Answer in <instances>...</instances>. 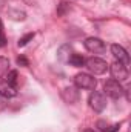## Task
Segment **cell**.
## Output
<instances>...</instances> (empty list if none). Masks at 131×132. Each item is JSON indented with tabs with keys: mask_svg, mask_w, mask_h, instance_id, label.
Instances as JSON below:
<instances>
[{
	"mask_svg": "<svg viewBox=\"0 0 131 132\" xmlns=\"http://www.w3.org/2000/svg\"><path fill=\"white\" fill-rule=\"evenodd\" d=\"M17 63L22 65V66H28V60H26L25 57H19V59H17Z\"/></svg>",
	"mask_w": 131,
	"mask_h": 132,
	"instance_id": "obj_18",
	"label": "cell"
},
{
	"mask_svg": "<svg viewBox=\"0 0 131 132\" xmlns=\"http://www.w3.org/2000/svg\"><path fill=\"white\" fill-rule=\"evenodd\" d=\"M9 71V60L5 57H0V77L6 75Z\"/></svg>",
	"mask_w": 131,
	"mask_h": 132,
	"instance_id": "obj_14",
	"label": "cell"
},
{
	"mask_svg": "<svg viewBox=\"0 0 131 132\" xmlns=\"http://www.w3.org/2000/svg\"><path fill=\"white\" fill-rule=\"evenodd\" d=\"M97 128H99L100 132H117L120 126H119V125H110V123H106V121H103V120H99Z\"/></svg>",
	"mask_w": 131,
	"mask_h": 132,
	"instance_id": "obj_11",
	"label": "cell"
},
{
	"mask_svg": "<svg viewBox=\"0 0 131 132\" xmlns=\"http://www.w3.org/2000/svg\"><path fill=\"white\" fill-rule=\"evenodd\" d=\"M71 54H72V48H71V45H63V46H60L59 51H57V57H59V60L63 62V63H68Z\"/></svg>",
	"mask_w": 131,
	"mask_h": 132,
	"instance_id": "obj_10",
	"label": "cell"
},
{
	"mask_svg": "<svg viewBox=\"0 0 131 132\" xmlns=\"http://www.w3.org/2000/svg\"><path fill=\"white\" fill-rule=\"evenodd\" d=\"M68 63H69L71 66L80 68V66L85 65V59H83L80 54H76V52H72V54H71V57H69V60H68Z\"/></svg>",
	"mask_w": 131,
	"mask_h": 132,
	"instance_id": "obj_12",
	"label": "cell"
},
{
	"mask_svg": "<svg viewBox=\"0 0 131 132\" xmlns=\"http://www.w3.org/2000/svg\"><path fill=\"white\" fill-rule=\"evenodd\" d=\"M6 45V37L3 34V26H2V20H0V48H3Z\"/></svg>",
	"mask_w": 131,
	"mask_h": 132,
	"instance_id": "obj_17",
	"label": "cell"
},
{
	"mask_svg": "<svg viewBox=\"0 0 131 132\" xmlns=\"http://www.w3.org/2000/svg\"><path fill=\"white\" fill-rule=\"evenodd\" d=\"M85 66L88 68V71L94 75H102L108 71V63L99 57H90L85 60Z\"/></svg>",
	"mask_w": 131,
	"mask_h": 132,
	"instance_id": "obj_1",
	"label": "cell"
},
{
	"mask_svg": "<svg viewBox=\"0 0 131 132\" xmlns=\"http://www.w3.org/2000/svg\"><path fill=\"white\" fill-rule=\"evenodd\" d=\"M90 106L96 111V112H103L105 108H106V97L103 92H99V91H93L90 94V98H88Z\"/></svg>",
	"mask_w": 131,
	"mask_h": 132,
	"instance_id": "obj_3",
	"label": "cell"
},
{
	"mask_svg": "<svg viewBox=\"0 0 131 132\" xmlns=\"http://www.w3.org/2000/svg\"><path fill=\"white\" fill-rule=\"evenodd\" d=\"M103 91H105V95H108V97H111V98H114V100L120 98V97L123 95V88H122V85H120L119 81H116V80H108V81H105Z\"/></svg>",
	"mask_w": 131,
	"mask_h": 132,
	"instance_id": "obj_4",
	"label": "cell"
},
{
	"mask_svg": "<svg viewBox=\"0 0 131 132\" xmlns=\"http://www.w3.org/2000/svg\"><path fill=\"white\" fill-rule=\"evenodd\" d=\"M110 72L113 75V80H116L119 83H122V81H125L128 78V69H127V66L123 65V63H120V62H117V60L113 65H110Z\"/></svg>",
	"mask_w": 131,
	"mask_h": 132,
	"instance_id": "obj_5",
	"label": "cell"
},
{
	"mask_svg": "<svg viewBox=\"0 0 131 132\" xmlns=\"http://www.w3.org/2000/svg\"><path fill=\"white\" fill-rule=\"evenodd\" d=\"M82 132H96V131H94V129H83Z\"/></svg>",
	"mask_w": 131,
	"mask_h": 132,
	"instance_id": "obj_19",
	"label": "cell"
},
{
	"mask_svg": "<svg viewBox=\"0 0 131 132\" xmlns=\"http://www.w3.org/2000/svg\"><path fill=\"white\" fill-rule=\"evenodd\" d=\"M111 54L116 57L117 62L123 63L125 66L130 63V55H128V52H127V49L123 46H120V45H111Z\"/></svg>",
	"mask_w": 131,
	"mask_h": 132,
	"instance_id": "obj_7",
	"label": "cell"
},
{
	"mask_svg": "<svg viewBox=\"0 0 131 132\" xmlns=\"http://www.w3.org/2000/svg\"><path fill=\"white\" fill-rule=\"evenodd\" d=\"M69 9V5L66 3V2H62L60 5H59V9H57V14L59 15H63L65 14V11H68Z\"/></svg>",
	"mask_w": 131,
	"mask_h": 132,
	"instance_id": "obj_16",
	"label": "cell"
},
{
	"mask_svg": "<svg viewBox=\"0 0 131 132\" xmlns=\"http://www.w3.org/2000/svg\"><path fill=\"white\" fill-rule=\"evenodd\" d=\"M83 45H85V48H86L90 52H93V54H103L105 49H106L105 43H103L100 38H97V37H88V38H85Z\"/></svg>",
	"mask_w": 131,
	"mask_h": 132,
	"instance_id": "obj_6",
	"label": "cell"
},
{
	"mask_svg": "<svg viewBox=\"0 0 131 132\" xmlns=\"http://www.w3.org/2000/svg\"><path fill=\"white\" fill-rule=\"evenodd\" d=\"M33 38H34V32H28L26 35H23V37L19 40V43H17V45H19V48H23V46H26V45H28V43H30Z\"/></svg>",
	"mask_w": 131,
	"mask_h": 132,
	"instance_id": "obj_15",
	"label": "cell"
},
{
	"mask_svg": "<svg viewBox=\"0 0 131 132\" xmlns=\"http://www.w3.org/2000/svg\"><path fill=\"white\" fill-rule=\"evenodd\" d=\"M62 98L68 104H74L79 101V91L76 86H68L62 91Z\"/></svg>",
	"mask_w": 131,
	"mask_h": 132,
	"instance_id": "obj_8",
	"label": "cell"
},
{
	"mask_svg": "<svg viewBox=\"0 0 131 132\" xmlns=\"http://www.w3.org/2000/svg\"><path fill=\"white\" fill-rule=\"evenodd\" d=\"M74 86L77 89H94L96 88V78L91 74L80 72L74 77Z\"/></svg>",
	"mask_w": 131,
	"mask_h": 132,
	"instance_id": "obj_2",
	"label": "cell"
},
{
	"mask_svg": "<svg viewBox=\"0 0 131 132\" xmlns=\"http://www.w3.org/2000/svg\"><path fill=\"white\" fill-rule=\"evenodd\" d=\"M17 78H19L17 71H8V74L5 75V81H8L12 86H17Z\"/></svg>",
	"mask_w": 131,
	"mask_h": 132,
	"instance_id": "obj_13",
	"label": "cell"
},
{
	"mask_svg": "<svg viewBox=\"0 0 131 132\" xmlns=\"http://www.w3.org/2000/svg\"><path fill=\"white\" fill-rule=\"evenodd\" d=\"M0 94L5 97V98H11V97H16L17 95V88L9 85L8 81H0Z\"/></svg>",
	"mask_w": 131,
	"mask_h": 132,
	"instance_id": "obj_9",
	"label": "cell"
}]
</instances>
